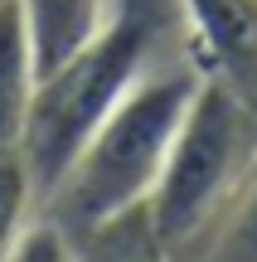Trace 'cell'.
<instances>
[{"label":"cell","instance_id":"cell-1","mask_svg":"<svg viewBox=\"0 0 257 262\" xmlns=\"http://www.w3.org/2000/svg\"><path fill=\"white\" fill-rule=\"evenodd\" d=\"M165 15H170V0H122L107 15V25L68 63H58L54 73L34 83L19 156H25V170L34 180L39 199L54 194V185L73 165V156L87 146V136L146 78Z\"/></svg>","mask_w":257,"mask_h":262},{"label":"cell","instance_id":"cell-2","mask_svg":"<svg viewBox=\"0 0 257 262\" xmlns=\"http://www.w3.org/2000/svg\"><path fill=\"white\" fill-rule=\"evenodd\" d=\"M199 68H165L146 73L122 102L107 112V122L87 136V146L73 156L54 194L44 199L49 219L68 228V238L102 219L122 214L131 204H146L160 185V170L170 160L175 131L199 93Z\"/></svg>","mask_w":257,"mask_h":262},{"label":"cell","instance_id":"cell-3","mask_svg":"<svg viewBox=\"0 0 257 262\" xmlns=\"http://www.w3.org/2000/svg\"><path fill=\"white\" fill-rule=\"evenodd\" d=\"M257 160V117L252 102L223 78H199L190 112L175 131L170 160L151 194V219L170 257L194 248L219 209L238 194Z\"/></svg>","mask_w":257,"mask_h":262},{"label":"cell","instance_id":"cell-4","mask_svg":"<svg viewBox=\"0 0 257 262\" xmlns=\"http://www.w3.org/2000/svg\"><path fill=\"white\" fill-rule=\"evenodd\" d=\"M190 29V63L248 97L257 83V0H175Z\"/></svg>","mask_w":257,"mask_h":262},{"label":"cell","instance_id":"cell-5","mask_svg":"<svg viewBox=\"0 0 257 262\" xmlns=\"http://www.w3.org/2000/svg\"><path fill=\"white\" fill-rule=\"evenodd\" d=\"M19 10H25V25H29L39 78L54 73L58 63H68L112 15L107 0H19Z\"/></svg>","mask_w":257,"mask_h":262},{"label":"cell","instance_id":"cell-6","mask_svg":"<svg viewBox=\"0 0 257 262\" xmlns=\"http://www.w3.org/2000/svg\"><path fill=\"white\" fill-rule=\"evenodd\" d=\"M34 83L39 68H34L25 10H19V0H0V150H19Z\"/></svg>","mask_w":257,"mask_h":262},{"label":"cell","instance_id":"cell-7","mask_svg":"<svg viewBox=\"0 0 257 262\" xmlns=\"http://www.w3.org/2000/svg\"><path fill=\"white\" fill-rule=\"evenodd\" d=\"M73 253L78 262H175L151 219V199L73 233Z\"/></svg>","mask_w":257,"mask_h":262},{"label":"cell","instance_id":"cell-8","mask_svg":"<svg viewBox=\"0 0 257 262\" xmlns=\"http://www.w3.org/2000/svg\"><path fill=\"white\" fill-rule=\"evenodd\" d=\"M34 199L39 194H34L29 170H25V156H19V150H0V262H5L10 248L19 243Z\"/></svg>","mask_w":257,"mask_h":262},{"label":"cell","instance_id":"cell-9","mask_svg":"<svg viewBox=\"0 0 257 262\" xmlns=\"http://www.w3.org/2000/svg\"><path fill=\"white\" fill-rule=\"evenodd\" d=\"M194 262H257V180H248L243 199L228 209L223 228Z\"/></svg>","mask_w":257,"mask_h":262},{"label":"cell","instance_id":"cell-10","mask_svg":"<svg viewBox=\"0 0 257 262\" xmlns=\"http://www.w3.org/2000/svg\"><path fill=\"white\" fill-rule=\"evenodd\" d=\"M5 262H78V253H73L68 228H58L54 219H39V224H25V233L10 248Z\"/></svg>","mask_w":257,"mask_h":262}]
</instances>
